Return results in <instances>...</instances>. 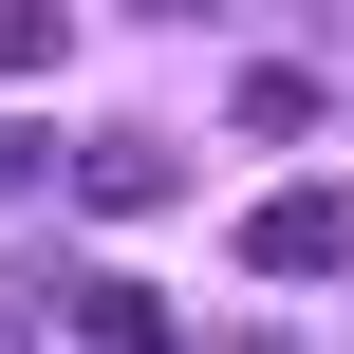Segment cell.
Returning <instances> with one entry per match:
<instances>
[{
    "label": "cell",
    "instance_id": "7a4b0ae2",
    "mask_svg": "<svg viewBox=\"0 0 354 354\" xmlns=\"http://www.w3.org/2000/svg\"><path fill=\"white\" fill-rule=\"evenodd\" d=\"M168 187H187V149H168V131H93V149H75V205H93V224H149Z\"/></svg>",
    "mask_w": 354,
    "mask_h": 354
},
{
    "label": "cell",
    "instance_id": "8992f818",
    "mask_svg": "<svg viewBox=\"0 0 354 354\" xmlns=\"http://www.w3.org/2000/svg\"><path fill=\"white\" fill-rule=\"evenodd\" d=\"M37 168H56V149H37V131H0V187H37Z\"/></svg>",
    "mask_w": 354,
    "mask_h": 354
},
{
    "label": "cell",
    "instance_id": "277c9868",
    "mask_svg": "<svg viewBox=\"0 0 354 354\" xmlns=\"http://www.w3.org/2000/svg\"><path fill=\"white\" fill-rule=\"evenodd\" d=\"M243 131H280V149H299V131H317V75H299V56H261V75H243Z\"/></svg>",
    "mask_w": 354,
    "mask_h": 354
},
{
    "label": "cell",
    "instance_id": "52a82bcc",
    "mask_svg": "<svg viewBox=\"0 0 354 354\" xmlns=\"http://www.w3.org/2000/svg\"><path fill=\"white\" fill-rule=\"evenodd\" d=\"M299 19H317V37H354V0H299Z\"/></svg>",
    "mask_w": 354,
    "mask_h": 354
},
{
    "label": "cell",
    "instance_id": "ba28073f",
    "mask_svg": "<svg viewBox=\"0 0 354 354\" xmlns=\"http://www.w3.org/2000/svg\"><path fill=\"white\" fill-rule=\"evenodd\" d=\"M131 19H205V0H131Z\"/></svg>",
    "mask_w": 354,
    "mask_h": 354
},
{
    "label": "cell",
    "instance_id": "5b68a950",
    "mask_svg": "<svg viewBox=\"0 0 354 354\" xmlns=\"http://www.w3.org/2000/svg\"><path fill=\"white\" fill-rule=\"evenodd\" d=\"M56 37H75L56 0H0V75H56Z\"/></svg>",
    "mask_w": 354,
    "mask_h": 354
},
{
    "label": "cell",
    "instance_id": "6da1fadb",
    "mask_svg": "<svg viewBox=\"0 0 354 354\" xmlns=\"http://www.w3.org/2000/svg\"><path fill=\"white\" fill-rule=\"evenodd\" d=\"M243 261H261V280H354V187H280V205L243 224Z\"/></svg>",
    "mask_w": 354,
    "mask_h": 354
},
{
    "label": "cell",
    "instance_id": "3957f363",
    "mask_svg": "<svg viewBox=\"0 0 354 354\" xmlns=\"http://www.w3.org/2000/svg\"><path fill=\"white\" fill-rule=\"evenodd\" d=\"M75 354H168V299L149 280H75Z\"/></svg>",
    "mask_w": 354,
    "mask_h": 354
}]
</instances>
